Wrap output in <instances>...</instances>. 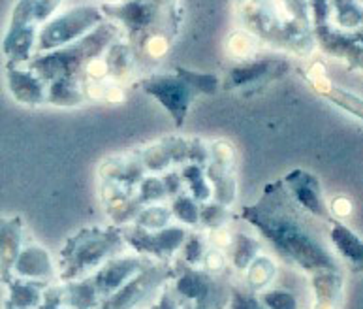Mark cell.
Listing matches in <instances>:
<instances>
[{"instance_id": "cell-26", "label": "cell", "mask_w": 363, "mask_h": 309, "mask_svg": "<svg viewBox=\"0 0 363 309\" xmlns=\"http://www.w3.org/2000/svg\"><path fill=\"white\" fill-rule=\"evenodd\" d=\"M207 253V242L203 234L200 232H189L184 239L183 247H181V262L190 268H196L203 262V256Z\"/></svg>"}, {"instance_id": "cell-13", "label": "cell", "mask_w": 363, "mask_h": 309, "mask_svg": "<svg viewBox=\"0 0 363 309\" xmlns=\"http://www.w3.org/2000/svg\"><path fill=\"white\" fill-rule=\"evenodd\" d=\"M6 85L11 97L25 106H42L48 104V83L23 65L6 63Z\"/></svg>"}, {"instance_id": "cell-29", "label": "cell", "mask_w": 363, "mask_h": 309, "mask_svg": "<svg viewBox=\"0 0 363 309\" xmlns=\"http://www.w3.org/2000/svg\"><path fill=\"white\" fill-rule=\"evenodd\" d=\"M260 302L266 309H299V302L296 294L286 291V288H273L260 293Z\"/></svg>"}, {"instance_id": "cell-8", "label": "cell", "mask_w": 363, "mask_h": 309, "mask_svg": "<svg viewBox=\"0 0 363 309\" xmlns=\"http://www.w3.org/2000/svg\"><path fill=\"white\" fill-rule=\"evenodd\" d=\"M174 293L184 304H207L215 308L228 305V296L218 291L211 273L186 264H183L179 273L175 276Z\"/></svg>"}, {"instance_id": "cell-23", "label": "cell", "mask_w": 363, "mask_h": 309, "mask_svg": "<svg viewBox=\"0 0 363 309\" xmlns=\"http://www.w3.org/2000/svg\"><path fill=\"white\" fill-rule=\"evenodd\" d=\"M169 212H172V217L186 224V227L196 228L200 224V202L194 200L189 193H181V195L174 196Z\"/></svg>"}, {"instance_id": "cell-28", "label": "cell", "mask_w": 363, "mask_h": 309, "mask_svg": "<svg viewBox=\"0 0 363 309\" xmlns=\"http://www.w3.org/2000/svg\"><path fill=\"white\" fill-rule=\"evenodd\" d=\"M136 196L143 207L149 204H158L168 198V190L164 187L162 178H143L138 185Z\"/></svg>"}, {"instance_id": "cell-34", "label": "cell", "mask_w": 363, "mask_h": 309, "mask_svg": "<svg viewBox=\"0 0 363 309\" xmlns=\"http://www.w3.org/2000/svg\"><path fill=\"white\" fill-rule=\"evenodd\" d=\"M183 309H220V308H215V305H207V304H186Z\"/></svg>"}, {"instance_id": "cell-14", "label": "cell", "mask_w": 363, "mask_h": 309, "mask_svg": "<svg viewBox=\"0 0 363 309\" xmlns=\"http://www.w3.org/2000/svg\"><path fill=\"white\" fill-rule=\"evenodd\" d=\"M13 271L19 277L40 283L53 279L57 273V266L42 245L30 244L21 249L13 264Z\"/></svg>"}, {"instance_id": "cell-30", "label": "cell", "mask_w": 363, "mask_h": 309, "mask_svg": "<svg viewBox=\"0 0 363 309\" xmlns=\"http://www.w3.org/2000/svg\"><path fill=\"white\" fill-rule=\"evenodd\" d=\"M228 309H266L260 298L252 291L241 287L230 288V300H228Z\"/></svg>"}, {"instance_id": "cell-6", "label": "cell", "mask_w": 363, "mask_h": 309, "mask_svg": "<svg viewBox=\"0 0 363 309\" xmlns=\"http://www.w3.org/2000/svg\"><path fill=\"white\" fill-rule=\"evenodd\" d=\"M175 270L168 262H152L134 276L130 281H126L123 287L104 300L96 309H138L145 304L158 288L164 287V283L169 277H174Z\"/></svg>"}, {"instance_id": "cell-10", "label": "cell", "mask_w": 363, "mask_h": 309, "mask_svg": "<svg viewBox=\"0 0 363 309\" xmlns=\"http://www.w3.org/2000/svg\"><path fill=\"white\" fill-rule=\"evenodd\" d=\"M282 183H284L286 190L292 196V200L305 213H309V215L316 219H322L325 222L333 221V215H331L330 207H328L324 200L320 179L315 174H311V172L303 168H296L284 175Z\"/></svg>"}, {"instance_id": "cell-33", "label": "cell", "mask_w": 363, "mask_h": 309, "mask_svg": "<svg viewBox=\"0 0 363 309\" xmlns=\"http://www.w3.org/2000/svg\"><path fill=\"white\" fill-rule=\"evenodd\" d=\"M151 309H183V305H181L179 298L175 296L174 291H169L168 287H164L162 291H160V294H158L157 304L152 305Z\"/></svg>"}, {"instance_id": "cell-9", "label": "cell", "mask_w": 363, "mask_h": 309, "mask_svg": "<svg viewBox=\"0 0 363 309\" xmlns=\"http://www.w3.org/2000/svg\"><path fill=\"white\" fill-rule=\"evenodd\" d=\"M152 264L151 259L140 255H117L113 259H109L102 268H98L92 276H89L92 287L100 296V300H106L113 293H117L126 281H130L132 277L138 276L141 270H145L147 266ZM100 302V304H102Z\"/></svg>"}, {"instance_id": "cell-17", "label": "cell", "mask_w": 363, "mask_h": 309, "mask_svg": "<svg viewBox=\"0 0 363 309\" xmlns=\"http://www.w3.org/2000/svg\"><path fill=\"white\" fill-rule=\"evenodd\" d=\"M206 175L209 185H211L213 200L226 207H232L235 198H238V179H235L233 170L223 168V166L209 161Z\"/></svg>"}, {"instance_id": "cell-22", "label": "cell", "mask_w": 363, "mask_h": 309, "mask_svg": "<svg viewBox=\"0 0 363 309\" xmlns=\"http://www.w3.org/2000/svg\"><path fill=\"white\" fill-rule=\"evenodd\" d=\"M181 181L186 187V193L194 200H198L200 204L211 200V185L207 181L206 170L201 168L200 164H184L183 170H181Z\"/></svg>"}, {"instance_id": "cell-24", "label": "cell", "mask_w": 363, "mask_h": 309, "mask_svg": "<svg viewBox=\"0 0 363 309\" xmlns=\"http://www.w3.org/2000/svg\"><path fill=\"white\" fill-rule=\"evenodd\" d=\"M172 221V212L169 207L162 204H149V206L141 207L134 219V227H140L143 230H162Z\"/></svg>"}, {"instance_id": "cell-11", "label": "cell", "mask_w": 363, "mask_h": 309, "mask_svg": "<svg viewBox=\"0 0 363 309\" xmlns=\"http://www.w3.org/2000/svg\"><path fill=\"white\" fill-rule=\"evenodd\" d=\"M290 63L284 59H256L233 66L226 77V89H256L284 76Z\"/></svg>"}, {"instance_id": "cell-19", "label": "cell", "mask_w": 363, "mask_h": 309, "mask_svg": "<svg viewBox=\"0 0 363 309\" xmlns=\"http://www.w3.org/2000/svg\"><path fill=\"white\" fill-rule=\"evenodd\" d=\"M311 85L316 89V92H320V97H324L325 100H330L331 104H335L337 108L345 109L354 117L363 121V98L354 94V92L347 91V89H341L330 83L328 80H315L311 82Z\"/></svg>"}, {"instance_id": "cell-18", "label": "cell", "mask_w": 363, "mask_h": 309, "mask_svg": "<svg viewBox=\"0 0 363 309\" xmlns=\"http://www.w3.org/2000/svg\"><path fill=\"white\" fill-rule=\"evenodd\" d=\"M21 253V219L0 221V270L10 273Z\"/></svg>"}, {"instance_id": "cell-21", "label": "cell", "mask_w": 363, "mask_h": 309, "mask_svg": "<svg viewBox=\"0 0 363 309\" xmlns=\"http://www.w3.org/2000/svg\"><path fill=\"white\" fill-rule=\"evenodd\" d=\"M277 277V266L273 262L272 256L258 255L255 261L250 262V266L245 270V283L247 288L252 293H264L272 287V283Z\"/></svg>"}, {"instance_id": "cell-4", "label": "cell", "mask_w": 363, "mask_h": 309, "mask_svg": "<svg viewBox=\"0 0 363 309\" xmlns=\"http://www.w3.org/2000/svg\"><path fill=\"white\" fill-rule=\"evenodd\" d=\"M102 8L96 6H76L51 17L44 27L40 28L36 40V55L49 53L55 49L70 45L83 36H87L94 28L104 23Z\"/></svg>"}, {"instance_id": "cell-20", "label": "cell", "mask_w": 363, "mask_h": 309, "mask_svg": "<svg viewBox=\"0 0 363 309\" xmlns=\"http://www.w3.org/2000/svg\"><path fill=\"white\" fill-rule=\"evenodd\" d=\"M228 249H230V264L233 266V270L245 271L250 262L260 255L262 244L250 234L235 232Z\"/></svg>"}, {"instance_id": "cell-16", "label": "cell", "mask_w": 363, "mask_h": 309, "mask_svg": "<svg viewBox=\"0 0 363 309\" xmlns=\"http://www.w3.org/2000/svg\"><path fill=\"white\" fill-rule=\"evenodd\" d=\"M315 288V309H339L342 298L341 271H322L311 276Z\"/></svg>"}, {"instance_id": "cell-15", "label": "cell", "mask_w": 363, "mask_h": 309, "mask_svg": "<svg viewBox=\"0 0 363 309\" xmlns=\"http://www.w3.org/2000/svg\"><path fill=\"white\" fill-rule=\"evenodd\" d=\"M330 242L352 273H363V239L358 234L345 222L333 219L330 222Z\"/></svg>"}, {"instance_id": "cell-35", "label": "cell", "mask_w": 363, "mask_h": 309, "mask_svg": "<svg viewBox=\"0 0 363 309\" xmlns=\"http://www.w3.org/2000/svg\"><path fill=\"white\" fill-rule=\"evenodd\" d=\"M117 2H123V0H106V4H117Z\"/></svg>"}, {"instance_id": "cell-12", "label": "cell", "mask_w": 363, "mask_h": 309, "mask_svg": "<svg viewBox=\"0 0 363 309\" xmlns=\"http://www.w3.org/2000/svg\"><path fill=\"white\" fill-rule=\"evenodd\" d=\"M102 11L104 16L123 23L130 38H138L155 23L158 16V4L155 0H123L117 4H104Z\"/></svg>"}, {"instance_id": "cell-1", "label": "cell", "mask_w": 363, "mask_h": 309, "mask_svg": "<svg viewBox=\"0 0 363 309\" xmlns=\"http://www.w3.org/2000/svg\"><path fill=\"white\" fill-rule=\"evenodd\" d=\"M239 217L258 230L282 261L307 276L341 271L335 256L305 219L303 210L292 200L282 179L267 183L255 204L241 207Z\"/></svg>"}, {"instance_id": "cell-5", "label": "cell", "mask_w": 363, "mask_h": 309, "mask_svg": "<svg viewBox=\"0 0 363 309\" xmlns=\"http://www.w3.org/2000/svg\"><path fill=\"white\" fill-rule=\"evenodd\" d=\"M140 87L168 112L177 129L184 125L190 104L200 94L190 80V70L183 66H175L174 74H152L141 80Z\"/></svg>"}, {"instance_id": "cell-27", "label": "cell", "mask_w": 363, "mask_h": 309, "mask_svg": "<svg viewBox=\"0 0 363 309\" xmlns=\"http://www.w3.org/2000/svg\"><path fill=\"white\" fill-rule=\"evenodd\" d=\"M228 219H230V210L223 204L215 200H209L206 204H200V224L207 230H218V228L226 227Z\"/></svg>"}, {"instance_id": "cell-7", "label": "cell", "mask_w": 363, "mask_h": 309, "mask_svg": "<svg viewBox=\"0 0 363 309\" xmlns=\"http://www.w3.org/2000/svg\"><path fill=\"white\" fill-rule=\"evenodd\" d=\"M126 247L136 255L155 259L157 262H169L179 253L189 230L183 227H166L162 230H143L140 227H121Z\"/></svg>"}, {"instance_id": "cell-2", "label": "cell", "mask_w": 363, "mask_h": 309, "mask_svg": "<svg viewBox=\"0 0 363 309\" xmlns=\"http://www.w3.org/2000/svg\"><path fill=\"white\" fill-rule=\"evenodd\" d=\"M125 247L123 228L117 224L85 227L70 236L60 247L57 273L65 283L85 279L102 268L109 259L121 255Z\"/></svg>"}, {"instance_id": "cell-31", "label": "cell", "mask_w": 363, "mask_h": 309, "mask_svg": "<svg viewBox=\"0 0 363 309\" xmlns=\"http://www.w3.org/2000/svg\"><path fill=\"white\" fill-rule=\"evenodd\" d=\"M209 153H211V163L223 166L228 170H235V149L230 141L217 140L215 143L209 146Z\"/></svg>"}, {"instance_id": "cell-32", "label": "cell", "mask_w": 363, "mask_h": 309, "mask_svg": "<svg viewBox=\"0 0 363 309\" xmlns=\"http://www.w3.org/2000/svg\"><path fill=\"white\" fill-rule=\"evenodd\" d=\"M203 270L207 273H220V271L226 270L228 266V256L223 249H217V247H211V249H207L206 256H203Z\"/></svg>"}, {"instance_id": "cell-3", "label": "cell", "mask_w": 363, "mask_h": 309, "mask_svg": "<svg viewBox=\"0 0 363 309\" xmlns=\"http://www.w3.org/2000/svg\"><path fill=\"white\" fill-rule=\"evenodd\" d=\"M117 33L119 31L113 23L104 21L92 33L74 44L49 53L34 55L28 63V68L36 72L48 85L53 82H77L79 72H83V68L102 53L104 49L109 48Z\"/></svg>"}, {"instance_id": "cell-25", "label": "cell", "mask_w": 363, "mask_h": 309, "mask_svg": "<svg viewBox=\"0 0 363 309\" xmlns=\"http://www.w3.org/2000/svg\"><path fill=\"white\" fill-rule=\"evenodd\" d=\"M331 10H335V17L341 27H363V0H333Z\"/></svg>"}]
</instances>
